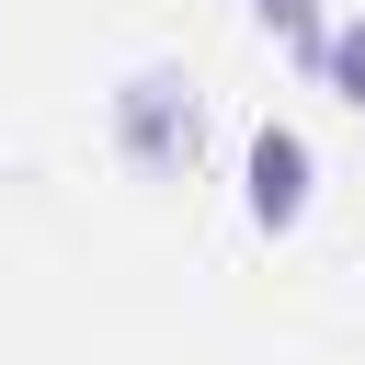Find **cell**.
<instances>
[{
  "label": "cell",
  "mask_w": 365,
  "mask_h": 365,
  "mask_svg": "<svg viewBox=\"0 0 365 365\" xmlns=\"http://www.w3.org/2000/svg\"><path fill=\"white\" fill-rule=\"evenodd\" d=\"M319 68H331V91L365 114V11H342V23H331V57H319Z\"/></svg>",
  "instance_id": "3957f363"
},
{
  "label": "cell",
  "mask_w": 365,
  "mask_h": 365,
  "mask_svg": "<svg viewBox=\"0 0 365 365\" xmlns=\"http://www.w3.org/2000/svg\"><path fill=\"white\" fill-rule=\"evenodd\" d=\"M251 11H262V34H285V46L308 57V68L331 57V34H319V11H308V0H251Z\"/></svg>",
  "instance_id": "277c9868"
},
{
  "label": "cell",
  "mask_w": 365,
  "mask_h": 365,
  "mask_svg": "<svg viewBox=\"0 0 365 365\" xmlns=\"http://www.w3.org/2000/svg\"><path fill=\"white\" fill-rule=\"evenodd\" d=\"M251 217L262 228H297L308 217V137L297 125H262L251 137Z\"/></svg>",
  "instance_id": "7a4b0ae2"
},
{
  "label": "cell",
  "mask_w": 365,
  "mask_h": 365,
  "mask_svg": "<svg viewBox=\"0 0 365 365\" xmlns=\"http://www.w3.org/2000/svg\"><path fill=\"white\" fill-rule=\"evenodd\" d=\"M194 137H205V114H194L182 68H125L114 80V148L137 171H194Z\"/></svg>",
  "instance_id": "6da1fadb"
}]
</instances>
